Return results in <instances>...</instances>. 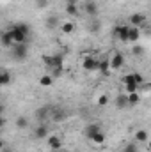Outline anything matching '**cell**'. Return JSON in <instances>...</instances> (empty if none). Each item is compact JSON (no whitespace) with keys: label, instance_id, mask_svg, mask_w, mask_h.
Listing matches in <instances>:
<instances>
[{"label":"cell","instance_id":"obj_21","mask_svg":"<svg viewBox=\"0 0 151 152\" xmlns=\"http://www.w3.org/2000/svg\"><path fill=\"white\" fill-rule=\"evenodd\" d=\"M139 101H141V96H139V92L128 94V103H130V106H135V104H139Z\"/></svg>","mask_w":151,"mask_h":152},{"label":"cell","instance_id":"obj_6","mask_svg":"<svg viewBox=\"0 0 151 152\" xmlns=\"http://www.w3.org/2000/svg\"><path fill=\"white\" fill-rule=\"evenodd\" d=\"M109 60H110V69L112 71H117V69H121L124 66V57L121 53H114Z\"/></svg>","mask_w":151,"mask_h":152},{"label":"cell","instance_id":"obj_4","mask_svg":"<svg viewBox=\"0 0 151 152\" xmlns=\"http://www.w3.org/2000/svg\"><path fill=\"white\" fill-rule=\"evenodd\" d=\"M62 60H64V57L57 55V53L55 55H43V62L50 67H62Z\"/></svg>","mask_w":151,"mask_h":152},{"label":"cell","instance_id":"obj_27","mask_svg":"<svg viewBox=\"0 0 151 152\" xmlns=\"http://www.w3.org/2000/svg\"><path fill=\"white\" fill-rule=\"evenodd\" d=\"M123 152H139V149H137L135 143H128V145L123 149Z\"/></svg>","mask_w":151,"mask_h":152},{"label":"cell","instance_id":"obj_23","mask_svg":"<svg viewBox=\"0 0 151 152\" xmlns=\"http://www.w3.org/2000/svg\"><path fill=\"white\" fill-rule=\"evenodd\" d=\"M16 127H18V129H25V127H29V118H25V117H18V118H16Z\"/></svg>","mask_w":151,"mask_h":152},{"label":"cell","instance_id":"obj_34","mask_svg":"<svg viewBox=\"0 0 151 152\" xmlns=\"http://www.w3.org/2000/svg\"><path fill=\"white\" fill-rule=\"evenodd\" d=\"M52 152H61V151H52Z\"/></svg>","mask_w":151,"mask_h":152},{"label":"cell","instance_id":"obj_20","mask_svg":"<svg viewBox=\"0 0 151 152\" xmlns=\"http://www.w3.org/2000/svg\"><path fill=\"white\" fill-rule=\"evenodd\" d=\"M52 83H53V76L52 75H44V76L39 78V85L41 87H50Z\"/></svg>","mask_w":151,"mask_h":152},{"label":"cell","instance_id":"obj_18","mask_svg":"<svg viewBox=\"0 0 151 152\" xmlns=\"http://www.w3.org/2000/svg\"><path fill=\"white\" fill-rule=\"evenodd\" d=\"M91 142L96 143V145H103V143H105V133H103V131H98V133L91 138Z\"/></svg>","mask_w":151,"mask_h":152},{"label":"cell","instance_id":"obj_17","mask_svg":"<svg viewBox=\"0 0 151 152\" xmlns=\"http://www.w3.org/2000/svg\"><path fill=\"white\" fill-rule=\"evenodd\" d=\"M2 44H4L5 48H13V46H14V39L11 37V34H9L7 30L2 34Z\"/></svg>","mask_w":151,"mask_h":152},{"label":"cell","instance_id":"obj_5","mask_svg":"<svg viewBox=\"0 0 151 152\" xmlns=\"http://www.w3.org/2000/svg\"><path fill=\"white\" fill-rule=\"evenodd\" d=\"M82 67L85 71H98V60L94 57H91V55H85L82 58Z\"/></svg>","mask_w":151,"mask_h":152},{"label":"cell","instance_id":"obj_22","mask_svg":"<svg viewBox=\"0 0 151 152\" xmlns=\"http://www.w3.org/2000/svg\"><path fill=\"white\" fill-rule=\"evenodd\" d=\"M124 92H126V94L139 92V85H137V83H124Z\"/></svg>","mask_w":151,"mask_h":152},{"label":"cell","instance_id":"obj_7","mask_svg":"<svg viewBox=\"0 0 151 152\" xmlns=\"http://www.w3.org/2000/svg\"><path fill=\"white\" fill-rule=\"evenodd\" d=\"M128 21H130L132 27H139V28H141V25H144V21H146V16L141 14V12H135V14H132V16L128 18Z\"/></svg>","mask_w":151,"mask_h":152},{"label":"cell","instance_id":"obj_1","mask_svg":"<svg viewBox=\"0 0 151 152\" xmlns=\"http://www.w3.org/2000/svg\"><path fill=\"white\" fill-rule=\"evenodd\" d=\"M7 32L14 39V44L16 42H25L27 37H29V27L25 23H14V25H11V28Z\"/></svg>","mask_w":151,"mask_h":152},{"label":"cell","instance_id":"obj_11","mask_svg":"<svg viewBox=\"0 0 151 152\" xmlns=\"http://www.w3.org/2000/svg\"><path fill=\"white\" fill-rule=\"evenodd\" d=\"M34 136H36L38 140L48 138V127H46L44 124H39L38 127H36V131H34Z\"/></svg>","mask_w":151,"mask_h":152},{"label":"cell","instance_id":"obj_9","mask_svg":"<svg viewBox=\"0 0 151 152\" xmlns=\"http://www.w3.org/2000/svg\"><path fill=\"white\" fill-rule=\"evenodd\" d=\"M98 131H101V127H100V124H94V122L84 127V134H85V138H89V140H91Z\"/></svg>","mask_w":151,"mask_h":152},{"label":"cell","instance_id":"obj_28","mask_svg":"<svg viewBox=\"0 0 151 152\" xmlns=\"http://www.w3.org/2000/svg\"><path fill=\"white\" fill-rule=\"evenodd\" d=\"M133 78H135V83H137L139 87H141V85L144 83V76L141 75V73H133Z\"/></svg>","mask_w":151,"mask_h":152},{"label":"cell","instance_id":"obj_3","mask_svg":"<svg viewBox=\"0 0 151 152\" xmlns=\"http://www.w3.org/2000/svg\"><path fill=\"white\" fill-rule=\"evenodd\" d=\"M114 36L121 42H128V39H130V25H117V27H114Z\"/></svg>","mask_w":151,"mask_h":152},{"label":"cell","instance_id":"obj_30","mask_svg":"<svg viewBox=\"0 0 151 152\" xmlns=\"http://www.w3.org/2000/svg\"><path fill=\"white\" fill-rule=\"evenodd\" d=\"M62 75V67H53V71H52V76L53 78H57V76Z\"/></svg>","mask_w":151,"mask_h":152},{"label":"cell","instance_id":"obj_24","mask_svg":"<svg viewBox=\"0 0 151 152\" xmlns=\"http://www.w3.org/2000/svg\"><path fill=\"white\" fill-rule=\"evenodd\" d=\"M66 12H68L70 16H76V14H78V7H76V4H68V5H66Z\"/></svg>","mask_w":151,"mask_h":152},{"label":"cell","instance_id":"obj_16","mask_svg":"<svg viewBox=\"0 0 151 152\" xmlns=\"http://www.w3.org/2000/svg\"><path fill=\"white\" fill-rule=\"evenodd\" d=\"M135 140H137V142H141V143H148V140H150L148 131H146V129H139V131L135 133Z\"/></svg>","mask_w":151,"mask_h":152},{"label":"cell","instance_id":"obj_32","mask_svg":"<svg viewBox=\"0 0 151 152\" xmlns=\"http://www.w3.org/2000/svg\"><path fill=\"white\" fill-rule=\"evenodd\" d=\"M80 0H68V4H78Z\"/></svg>","mask_w":151,"mask_h":152},{"label":"cell","instance_id":"obj_2","mask_svg":"<svg viewBox=\"0 0 151 152\" xmlns=\"http://www.w3.org/2000/svg\"><path fill=\"white\" fill-rule=\"evenodd\" d=\"M11 55H13V58L14 60H25L27 58V55H29V48H27V44L25 42H16L13 48H11Z\"/></svg>","mask_w":151,"mask_h":152},{"label":"cell","instance_id":"obj_8","mask_svg":"<svg viewBox=\"0 0 151 152\" xmlns=\"http://www.w3.org/2000/svg\"><path fill=\"white\" fill-rule=\"evenodd\" d=\"M48 147H50V151H61L62 149V140L57 134H52V136H48Z\"/></svg>","mask_w":151,"mask_h":152},{"label":"cell","instance_id":"obj_25","mask_svg":"<svg viewBox=\"0 0 151 152\" xmlns=\"http://www.w3.org/2000/svg\"><path fill=\"white\" fill-rule=\"evenodd\" d=\"M132 53H133V55H137V57H141V55H144V48H142V46H139V44H133Z\"/></svg>","mask_w":151,"mask_h":152},{"label":"cell","instance_id":"obj_15","mask_svg":"<svg viewBox=\"0 0 151 152\" xmlns=\"http://www.w3.org/2000/svg\"><path fill=\"white\" fill-rule=\"evenodd\" d=\"M61 30H62V34H73L75 32V23L71 20H68L61 25Z\"/></svg>","mask_w":151,"mask_h":152},{"label":"cell","instance_id":"obj_33","mask_svg":"<svg viewBox=\"0 0 151 152\" xmlns=\"http://www.w3.org/2000/svg\"><path fill=\"white\" fill-rule=\"evenodd\" d=\"M148 151L151 152V140H148Z\"/></svg>","mask_w":151,"mask_h":152},{"label":"cell","instance_id":"obj_14","mask_svg":"<svg viewBox=\"0 0 151 152\" xmlns=\"http://www.w3.org/2000/svg\"><path fill=\"white\" fill-rule=\"evenodd\" d=\"M98 71L101 73V75H109V71H110V60H98Z\"/></svg>","mask_w":151,"mask_h":152},{"label":"cell","instance_id":"obj_12","mask_svg":"<svg viewBox=\"0 0 151 152\" xmlns=\"http://www.w3.org/2000/svg\"><path fill=\"white\" fill-rule=\"evenodd\" d=\"M139 39H141V28L130 25V39H128V42H133V44H135Z\"/></svg>","mask_w":151,"mask_h":152},{"label":"cell","instance_id":"obj_31","mask_svg":"<svg viewBox=\"0 0 151 152\" xmlns=\"http://www.w3.org/2000/svg\"><path fill=\"white\" fill-rule=\"evenodd\" d=\"M48 25H50V27H55V25H57V20H55V18H48Z\"/></svg>","mask_w":151,"mask_h":152},{"label":"cell","instance_id":"obj_10","mask_svg":"<svg viewBox=\"0 0 151 152\" xmlns=\"http://www.w3.org/2000/svg\"><path fill=\"white\" fill-rule=\"evenodd\" d=\"M115 106H117L119 110L130 106V103H128V94H126V92H123V94H119V96L115 97Z\"/></svg>","mask_w":151,"mask_h":152},{"label":"cell","instance_id":"obj_19","mask_svg":"<svg viewBox=\"0 0 151 152\" xmlns=\"http://www.w3.org/2000/svg\"><path fill=\"white\" fill-rule=\"evenodd\" d=\"M9 81H11V75H9V71L2 69V73H0V85H2V87H7Z\"/></svg>","mask_w":151,"mask_h":152},{"label":"cell","instance_id":"obj_26","mask_svg":"<svg viewBox=\"0 0 151 152\" xmlns=\"http://www.w3.org/2000/svg\"><path fill=\"white\" fill-rule=\"evenodd\" d=\"M107 104H109V96H105V94L100 96L98 97V106H107Z\"/></svg>","mask_w":151,"mask_h":152},{"label":"cell","instance_id":"obj_29","mask_svg":"<svg viewBox=\"0 0 151 152\" xmlns=\"http://www.w3.org/2000/svg\"><path fill=\"white\" fill-rule=\"evenodd\" d=\"M53 120H55V122L64 120V113H62V112H55V113H53Z\"/></svg>","mask_w":151,"mask_h":152},{"label":"cell","instance_id":"obj_13","mask_svg":"<svg viewBox=\"0 0 151 152\" xmlns=\"http://www.w3.org/2000/svg\"><path fill=\"white\" fill-rule=\"evenodd\" d=\"M84 9H85V12L89 14V16H96L98 14V5L94 4V2H85V5H84Z\"/></svg>","mask_w":151,"mask_h":152}]
</instances>
